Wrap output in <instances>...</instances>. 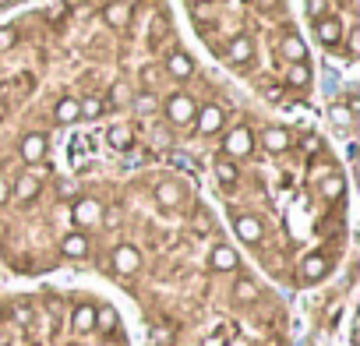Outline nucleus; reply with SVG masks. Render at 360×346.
<instances>
[{
    "label": "nucleus",
    "instance_id": "nucleus-18",
    "mask_svg": "<svg viewBox=\"0 0 360 346\" xmlns=\"http://www.w3.org/2000/svg\"><path fill=\"white\" fill-rule=\"evenodd\" d=\"M71 325H75V332H92L96 328V307L92 304H78L75 314H71Z\"/></svg>",
    "mask_w": 360,
    "mask_h": 346
},
{
    "label": "nucleus",
    "instance_id": "nucleus-12",
    "mask_svg": "<svg viewBox=\"0 0 360 346\" xmlns=\"http://www.w3.org/2000/svg\"><path fill=\"white\" fill-rule=\"evenodd\" d=\"M223 120H226V113H223V106H202V113H198V131L202 134H216L219 127H223Z\"/></svg>",
    "mask_w": 360,
    "mask_h": 346
},
{
    "label": "nucleus",
    "instance_id": "nucleus-36",
    "mask_svg": "<svg viewBox=\"0 0 360 346\" xmlns=\"http://www.w3.org/2000/svg\"><path fill=\"white\" fill-rule=\"evenodd\" d=\"M307 11H311L314 18H321V15H325V0H307Z\"/></svg>",
    "mask_w": 360,
    "mask_h": 346
},
{
    "label": "nucleus",
    "instance_id": "nucleus-35",
    "mask_svg": "<svg viewBox=\"0 0 360 346\" xmlns=\"http://www.w3.org/2000/svg\"><path fill=\"white\" fill-rule=\"evenodd\" d=\"M346 46H349V53H360V32H356V29L346 36Z\"/></svg>",
    "mask_w": 360,
    "mask_h": 346
},
{
    "label": "nucleus",
    "instance_id": "nucleus-20",
    "mask_svg": "<svg viewBox=\"0 0 360 346\" xmlns=\"http://www.w3.org/2000/svg\"><path fill=\"white\" fill-rule=\"evenodd\" d=\"M216 181L226 184V188H233V184L240 181V169H237L230 159H216Z\"/></svg>",
    "mask_w": 360,
    "mask_h": 346
},
{
    "label": "nucleus",
    "instance_id": "nucleus-8",
    "mask_svg": "<svg viewBox=\"0 0 360 346\" xmlns=\"http://www.w3.org/2000/svg\"><path fill=\"white\" fill-rule=\"evenodd\" d=\"M233 230H237V237L248 241V244H262V237H265V230H262V223H258L255 216H237V219H233Z\"/></svg>",
    "mask_w": 360,
    "mask_h": 346
},
{
    "label": "nucleus",
    "instance_id": "nucleus-16",
    "mask_svg": "<svg viewBox=\"0 0 360 346\" xmlns=\"http://www.w3.org/2000/svg\"><path fill=\"white\" fill-rule=\"evenodd\" d=\"M279 50H283V57H286L290 64H304V60H307V46H304L300 36H286Z\"/></svg>",
    "mask_w": 360,
    "mask_h": 346
},
{
    "label": "nucleus",
    "instance_id": "nucleus-1",
    "mask_svg": "<svg viewBox=\"0 0 360 346\" xmlns=\"http://www.w3.org/2000/svg\"><path fill=\"white\" fill-rule=\"evenodd\" d=\"M166 113H169V120H173V124H191V117L198 113V106H195V99H191V96L173 92V96L166 99Z\"/></svg>",
    "mask_w": 360,
    "mask_h": 346
},
{
    "label": "nucleus",
    "instance_id": "nucleus-15",
    "mask_svg": "<svg viewBox=\"0 0 360 346\" xmlns=\"http://www.w3.org/2000/svg\"><path fill=\"white\" fill-rule=\"evenodd\" d=\"M60 251H64V258H85L89 255V237L75 230V233H68L60 241Z\"/></svg>",
    "mask_w": 360,
    "mask_h": 346
},
{
    "label": "nucleus",
    "instance_id": "nucleus-5",
    "mask_svg": "<svg viewBox=\"0 0 360 346\" xmlns=\"http://www.w3.org/2000/svg\"><path fill=\"white\" fill-rule=\"evenodd\" d=\"M314 36H318V43L335 46V43L342 39V25H339V18H335V15H321V18H314Z\"/></svg>",
    "mask_w": 360,
    "mask_h": 346
},
{
    "label": "nucleus",
    "instance_id": "nucleus-30",
    "mask_svg": "<svg viewBox=\"0 0 360 346\" xmlns=\"http://www.w3.org/2000/svg\"><path fill=\"white\" fill-rule=\"evenodd\" d=\"M15 43H18V32L11 25H4V29H0V53H8Z\"/></svg>",
    "mask_w": 360,
    "mask_h": 346
},
{
    "label": "nucleus",
    "instance_id": "nucleus-11",
    "mask_svg": "<svg viewBox=\"0 0 360 346\" xmlns=\"http://www.w3.org/2000/svg\"><path fill=\"white\" fill-rule=\"evenodd\" d=\"M166 71L176 78V82H188L191 75H195V60L188 57V53H180V50H173L169 53V60H166Z\"/></svg>",
    "mask_w": 360,
    "mask_h": 346
},
{
    "label": "nucleus",
    "instance_id": "nucleus-38",
    "mask_svg": "<svg viewBox=\"0 0 360 346\" xmlns=\"http://www.w3.org/2000/svg\"><path fill=\"white\" fill-rule=\"evenodd\" d=\"M8 195H11V184H8L4 177H0V205H4V202H8Z\"/></svg>",
    "mask_w": 360,
    "mask_h": 346
},
{
    "label": "nucleus",
    "instance_id": "nucleus-19",
    "mask_svg": "<svg viewBox=\"0 0 360 346\" xmlns=\"http://www.w3.org/2000/svg\"><path fill=\"white\" fill-rule=\"evenodd\" d=\"M286 85H290V89H307V85H311V68H307V60H304V64H290Z\"/></svg>",
    "mask_w": 360,
    "mask_h": 346
},
{
    "label": "nucleus",
    "instance_id": "nucleus-40",
    "mask_svg": "<svg viewBox=\"0 0 360 346\" xmlns=\"http://www.w3.org/2000/svg\"><path fill=\"white\" fill-rule=\"evenodd\" d=\"M0 346H8V335L4 332H0Z\"/></svg>",
    "mask_w": 360,
    "mask_h": 346
},
{
    "label": "nucleus",
    "instance_id": "nucleus-2",
    "mask_svg": "<svg viewBox=\"0 0 360 346\" xmlns=\"http://www.w3.org/2000/svg\"><path fill=\"white\" fill-rule=\"evenodd\" d=\"M22 159L25 162H32V166H39L43 159H46V152H50V138L46 134H39V131H32V134H25L22 138Z\"/></svg>",
    "mask_w": 360,
    "mask_h": 346
},
{
    "label": "nucleus",
    "instance_id": "nucleus-29",
    "mask_svg": "<svg viewBox=\"0 0 360 346\" xmlns=\"http://www.w3.org/2000/svg\"><path fill=\"white\" fill-rule=\"evenodd\" d=\"M96 328H103V332H117V311H110V307L96 311Z\"/></svg>",
    "mask_w": 360,
    "mask_h": 346
},
{
    "label": "nucleus",
    "instance_id": "nucleus-27",
    "mask_svg": "<svg viewBox=\"0 0 360 346\" xmlns=\"http://www.w3.org/2000/svg\"><path fill=\"white\" fill-rule=\"evenodd\" d=\"M321 195H325L328 202L342 198V177H339V173H332V177H325V181H321Z\"/></svg>",
    "mask_w": 360,
    "mask_h": 346
},
{
    "label": "nucleus",
    "instance_id": "nucleus-28",
    "mask_svg": "<svg viewBox=\"0 0 360 346\" xmlns=\"http://www.w3.org/2000/svg\"><path fill=\"white\" fill-rule=\"evenodd\" d=\"M155 106H159V103H155L152 92H138V96H134V113L148 117V113H155Z\"/></svg>",
    "mask_w": 360,
    "mask_h": 346
},
{
    "label": "nucleus",
    "instance_id": "nucleus-13",
    "mask_svg": "<svg viewBox=\"0 0 360 346\" xmlns=\"http://www.w3.org/2000/svg\"><path fill=\"white\" fill-rule=\"evenodd\" d=\"M103 18H106V25H110V29H124V25H127V18H131V4H127V0H113V4H106Z\"/></svg>",
    "mask_w": 360,
    "mask_h": 346
},
{
    "label": "nucleus",
    "instance_id": "nucleus-7",
    "mask_svg": "<svg viewBox=\"0 0 360 346\" xmlns=\"http://www.w3.org/2000/svg\"><path fill=\"white\" fill-rule=\"evenodd\" d=\"M75 223L78 226H96L99 223V216H103V205L99 202H92V198H82V202H75Z\"/></svg>",
    "mask_w": 360,
    "mask_h": 346
},
{
    "label": "nucleus",
    "instance_id": "nucleus-24",
    "mask_svg": "<svg viewBox=\"0 0 360 346\" xmlns=\"http://www.w3.org/2000/svg\"><path fill=\"white\" fill-rule=\"evenodd\" d=\"M233 300H240V304L258 300V283H251V279H237V283H233Z\"/></svg>",
    "mask_w": 360,
    "mask_h": 346
},
{
    "label": "nucleus",
    "instance_id": "nucleus-41",
    "mask_svg": "<svg viewBox=\"0 0 360 346\" xmlns=\"http://www.w3.org/2000/svg\"><path fill=\"white\" fill-rule=\"evenodd\" d=\"M4 4H11V0H0V8H4Z\"/></svg>",
    "mask_w": 360,
    "mask_h": 346
},
{
    "label": "nucleus",
    "instance_id": "nucleus-22",
    "mask_svg": "<svg viewBox=\"0 0 360 346\" xmlns=\"http://www.w3.org/2000/svg\"><path fill=\"white\" fill-rule=\"evenodd\" d=\"M106 141H110L113 148H127V145L134 141V127H127V124H117V127H110V131H106Z\"/></svg>",
    "mask_w": 360,
    "mask_h": 346
},
{
    "label": "nucleus",
    "instance_id": "nucleus-39",
    "mask_svg": "<svg viewBox=\"0 0 360 346\" xmlns=\"http://www.w3.org/2000/svg\"><path fill=\"white\" fill-rule=\"evenodd\" d=\"M279 0H258V8H276Z\"/></svg>",
    "mask_w": 360,
    "mask_h": 346
},
{
    "label": "nucleus",
    "instance_id": "nucleus-21",
    "mask_svg": "<svg viewBox=\"0 0 360 346\" xmlns=\"http://www.w3.org/2000/svg\"><path fill=\"white\" fill-rule=\"evenodd\" d=\"M39 188H43V184H39L36 177H29V173L15 181V195H18V202H32V198L39 195Z\"/></svg>",
    "mask_w": 360,
    "mask_h": 346
},
{
    "label": "nucleus",
    "instance_id": "nucleus-4",
    "mask_svg": "<svg viewBox=\"0 0 360 346\" xmlns=\"http://www.w3.org/2000/svg\"><path fill=\"white\" fill-rule=\"evenodd\" d=\"M325 276H328V258H325V255H307V258L300 262L297 279H300L304 286H311V283H318V279H325Z\"/></svg>",
    "mask_w": 360,
    "mask_h": 346
},
{
    "label": "nucleus",
    "instance_id": "nucleus-32",
    "mask_svg": "<svg viewBox=\"0 0 360 346\" xmlns=\"http://www.w3.org/2000/svg\"><path fill=\"white\" fill-rule=\"evenodd\" d=\"M195 18H198V22H209V18H216V11H212L209 4H195Z\"/></svg>",
    "mask_w": 360,
    "mask_h": 346
},
{
    "label": "nucleus",
    "instance_id": "nucleus-33",
    "mask_svg": "<svg viewBox=\"0 0 360 346\" xmlns=\"http://www.w3.org/2000/svg\"><path fill=\"white\" fill-rule=\"evenodd\" d=\"M166 29H169V22H166V18H162V15H155V22H152V36H155V39H159V36H162V32H166Z\"/></svg>",
    "mask_w": 360,
    "mask_h": 346
},
{
    "label": "nucleus",
    "instance_id": "nucleus-14",
    "mask_svg": "<svg viewBox=\"0 0 360 346\" xmlns=\"http://www.w3.org/2000/svg\"><path fill=\"white\" fill-rule=\"evenodd\" d=\"M251 53H255V46H251L248 36H237V39H230V46H226V60H230V64H248Z\"/></svg>",
    "mask_w": 360,
    "mask_h": 346
},
{
    "label": "nucleus",
    "instance_id": "nucleus-6",
    "mask_svg": "<svg viewBox=\"0 0 360 346\" xmlns=\"http://www.w3.org/2000/svg\"><path fill=\"white\" fill-rule=\"evenodd\" d=\"M251 148H255L251 127H233L226 138V155H251Z\"/></svg>",
    "mask_w": 360,
    "mask_h": 346
},
{
    "label": "nucleus",
    "instance_id": "nucleus-3",
    "mask_svg": "<svg viewBox=\"0 0 360 346\" xmlns=\"http://www.w3.org/2000/svg\"><path fill=\"white\" fill-rule=\"evenodd\" d=\"M138 269H141L138 248H134V244H120V248L113 251V272H117V276H134Z\"/></svg>",
    "mask_w": 360,
    "mask_h": 346
},
{
    "label": "nucleus",
    "instance_id": "nucleus-9",
    "mask_svg": "<svg viewBox=\"0 0 360 346\" xmlns=\"http://www.w3.org/2000/svg\"><path fill=\"white\" fill-rule=\"evenodd\" d=\"M209 262H212L216 272H233V269L240 265V258H237V251H233L230 244H216L212 255H209Z\"/></svg>",
    "mask_w": 360,
    "mask_h": 346
},
{
    "label": "nucleus",
    "instance_id": "nucleus-37",
    "mask_svg": "<svg viewBox=\"0 0 360 346\" xmlns=\"http://www.w3.org/2000/svg\"><path fill=\"white\" fill-rule=\"evenodd\" d=\"M15 318H18L22 325H29V321H32V307H15Z\"/></svg>",
    "mask_w": 360,
    "mask_h": 346
},
{
    "label": "nucleus",
    "instance_id": "nucleus-17",
    "mask_svg": "<svg viewBox=\"0 0 360 346\" xmlns=\"http://www.w3.org/2000/svg\"><path fill=\"white\" fill-rule=\"evenodd\" d=\"M262 145H265L269 152H286V148H290V134H286V127H265Z\"/></svg>",
    "mask_w": 360,
    "mask_h": 346
},
{
    "label": "nucleus",
    "instance_id": "nucleus-23",
    "mask_svg": "<svg viewBox=\"0 0 360 346\" xmlns=\"http://www.w3.org/2000/svg\"><path fill=\"white\" fill-rule=\"evenodd\" d=\"M53 117H57L60 124H75V120H78V99H71V96L60 99L57 110H53Z\"/></svg>",
    "mask_w": 360,
    "mask_h": 346
},
{
    "label": "nucleus",
    "instance_id": "nucleus-25",
    "mask_svg": "<svg viewBox=\"0 0 360 346\" xmlns=\"http://www.w3.org/2000/svg\"><path fill=\"white\" fill-rule=\"evenodd\" d=\"M99 113H103V99H99V96H85V99H78V117L96 120Z\"/></svg>",
    "mask_w": 360,
    "mask_h": 346
},
{
    "label": "nucleus",
    "instance_id": "nucleus-31",
    "mask_svg": "<svg viewBox=\"0 0 360 346\" xmlns=\"http://www.w3.org/2000/svg\"><path fill=\"white\" fill-rule=\"evenodd\" d=\"M110 99H113V103H127V99H131V85H127V82H117V85L110 89Z\"/></svg>",
    "mask_w": 360,
    "mask_h": 346
},
{
    "label": "nucleus",
    "instance_id": "nucleus-34",
    "mask_svg": "<svg viewBox=\"0 0 360 346\" xmlns=\"http://www.w3.org/2000/svg\"><path fill=\"white\" fill-rule=\"evenodd\" d=\"M304 152H311V155H314V152H321V138H318V134H307V141H304Z\"/></svg>",
    "mask_w": 360,
    "mask_h": 346
},
{
    "label": "nucleus",
    "instance_id": "nucleus-10",
    "mask_svg": "<svg viewBox=\"0 0 360 346\" xmlns=\"http://www.w3.org/2000/svg\"><path fill=\"white\" fill-rule=\"evenodd\" d=\"M155 202L166 205V209H176L180 202H184V188H180L176 181H159L155 184Z\"/></svg>",
    "mask_w": 360,
    "mask_h": 346
},
{
    "label": "nucleus",
    "instance_id": "nucleus-26",
    "mask_svg": "<svg viewBox=\"0 0 360 346\" xmlns=\"http://www.w3.org/2000/svg\"><path fill=\"white\" fill-rule=\"evenodd\" d=\"M328 120H332L335 127H342V131H346V127L353 124V113H349L342 103H332V106H328Z\"/></svg>",
    "mask_w": 360,
    "mask_h": 346
}]
</instances>
